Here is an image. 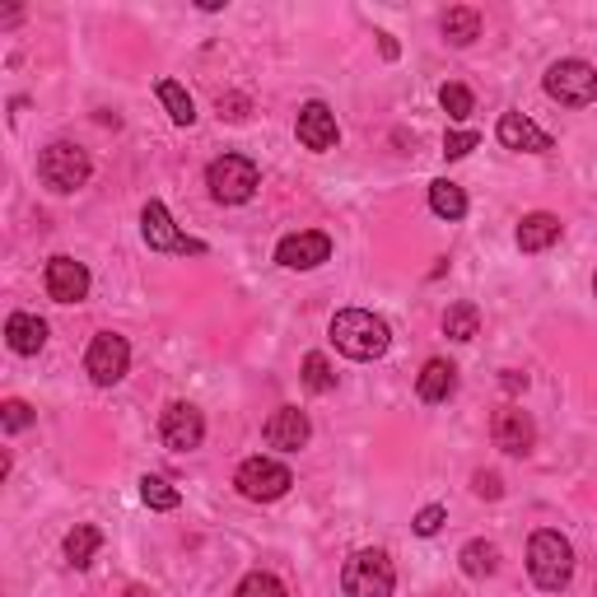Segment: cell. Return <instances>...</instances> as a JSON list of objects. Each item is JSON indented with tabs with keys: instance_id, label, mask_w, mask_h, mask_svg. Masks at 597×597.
I'll return each mask as SVG.
<instances>
[{
	"instance_id": "obj_16",
	"label": "cell",
	"mask_w": 597,
	"mask_h": 597,
	"mask_svg": "<svg viewBox=\"0 0 597 597\" xmlns=\"http://www.w3.org/2000/svg\"><path fill=\"white\" fill-rule=\"evenodd\" d=\"M495 135H500V145L504 150H528V154H546L555 141L551 135L536 127V122H528L523 112H504L500 117V127H495Z\"/></svg>"
},
{
	"instance_id": "obj_23",
	"label": "cell",
	"mask_w": 597,
	"mask_h": 597,
	"mask_svg": "<svg viewBox=\"0 0 597 597\" xmlns=\"http://www.w3.org/2000/svg\"><path fill=\"white\" fill-rule=\"evenodd\" d=\"M98 542H104V536H98V528L79 523V528L66 536V561H70L75 569H89V565H94V555H98Z\"/></svg>"
},
{
	"instance_id": "obj_1",
	"label": "cell",
	"mask_w": 597,
	"mask_h": 597,
	"mask_svg": "<svg viewBox=\"0 0 597 597\" xmlns=\"http://www.w3.org/2000/svg\"><path fill=\"white\" fill-rule=\"evenodd\" d=\"M332 346L350 355V360H378L392 346V332L378 313L369 308H341L332 317Z\"/></svg>"
},
{
	"instance_id": "obj_34",
	"label": "cell",
	"mask_w": 597,
	"mask_h": 597,
	"mask_svg": "<svg viewBox=\"0 0 597 597\" xmlns=\"http://www.w3.org/2000/svg\"><path fill=\"white\" fill-rule=\"evenodd\" d=\"M127 597H150V593H145V588H131V593H127Z\"/></svg>"
},
{
	"instance_id": "obj_9",
	"label": "cell",
	"mask_w": 597,
	"mask_h": 597,
	"mask_svg": "<svg viewBox=\"0 0 597 597\" xmlns=\"http://www.w3.org/2000/svg\"><path fill=\"white\" fill-rule=\"evenodd\" d=\"M127 365H131L127 336L98 332V336H94V346H89V355H85V373L94 378L98 388H112V383H122V378H127Z\"/></svg>"
},
{
	"instance_id": "obj_7",
	"label": "cell",
	"mask_w": 597,
	"mask_h": 597,
	"mask_svg": "<svg viewBox=\"0 0 597 597\" xmlns=\"http://www.w3.org/2000/svg\"><path fill=\"white\" fill-rule=\"evenodd\" d=\"M546 94L565 108H588L597 98V70L579 62V56H565V62H555L546 70Z\"/></svg>"
},
{
	"instance_id": "obj_24",
	"label": "cell",
	"mask_w": 597,
	"mask_h": 597,
	"mask_svg": "<svg viewBox=\"0 0 597 597\" xmlns=\"http://www.w3.org/2000/svg\"><path fill=\"white\" fill-rule=\"evenodd\" d=\"M457 561H463V574H471V579H486V574L500 569V551H495L490 542H467Z\"/></svg>"
},
{
	"instance_id": "obj_31",
	"label": "cell",
	"mask_w": 597,
	"mask_h": 597,
	"mask_svg": "<svg viewBox=\"0 0 597 597\" xmlns=\"http://www.w3.org/2000/svg\"><path fill=\"white\" fill-rule=\"evenodd\" d=\"M476 145H481V135L476 131H448L444 135V159H467Z\"/></svg>"
},
{
	"instance_id": "obj_25",
	"label": "cell",
	"mask_w": 597,
	"mask_h": 597,
	"mask_svg": "<svg viewBox=\"0 0 597 597\" xmlns=\"http://www.w3.org/2000/svg\"><path fill=\"white\" fill-rule=\"evenodd\" d=\"M304 388L317 392V397L336 388V373H332V365H327V355H323V350L304 355Z\"/></svg>"
},
{
	"instance_id": "obj_11",
	"label": "cell",
	"mask_w": 597,
	"mask_h": 597,
	"mask_svg": "<svg viewBox=\"0 0 597 597\" xmlns=\"http://www.w3.org/2000/svg\"><path fill=\"white\" fill-rule=\"evenodd\" d=\"M327 257H332V238L317 229L290 234V238H281V248H275V262L285 271H313V267H323Z\"/></svg>"
},
{
	"instance_id": "obj_15",
	"label": "cell",
	"mask_w": 597,
	"mask_h": 597,
	"mask_svg": "<svg viewBox=\"0 0 597 597\" xmlns=\"http://www.w3.org/2000/svg\"><path fill=\"white\" fill-rule=\"evenodd\" d=\"M308 434H313L308 415L298 411V406H281V411H271V421H267V430H262V439H267V448L298 453V448L308 444Z\"/></svg>"
},
{
	"instance_id": "obj_3",
	"label": "cell",
	"mask_w": 597,
	"mask_h": 597,
	"mask_svg": "<svg viewBox=\"0 0 597 597\" xmlns=\"http://www.w3.org/2000/svg\"><path fill=\"white\" fill-rule=\"evenodd\" d=\"M206 187L220 206H243V202H252V192L262 187V173H257L248 154H220L206 169Z\"/></svg>"
},
{
	"instance_id": "obj_19",
	"label": "cell",
	"mask_w": 597,
	"mask_h": 597,
	"mask_svg": "<svg viewBox=\"0 0 597 597\" xmlns=\"http://www.w3.org/2000/svg\"><path fill=\"white\" fill-rule=\"evenodd\" d=\"M415 392H421V402H448V397L457 392V369L448 360H430L421 369V378H415Z\"/></svg>"
},
{
	"instance_id": "obj_32",
	"label": "cell",
	"mask_w": 597,
	"mask_h": 597,
	"mask_svg": "<svg viewBox=\"0 0 597 597\" xmlns=\"http://www.w3.org/2000/svg\"><path fill=\"white\" fill-rule=\"evenodd\" d=\"M444 519H448V513H444V504H425L421 513H415V532H421V536H434V532H439L444 528Z\"/></svg>"
},
{
	"instance_id": "obj_13",
	"label": "cell",
	"mask_w": 597,
	"mask_h": 597,
	"mask_svg": "<svg viewBox=\"0 0 597 597\" xmlns=\"http://www.w3.org/2000/svg\"><path fill=\"white\" fill-rule=\"evenodd\" d=\"M43 285H47V294L56 298V304H79V298L89 294V267L75 262V257H52Z\"/></svg>"
},
{
	"instance_id": "obj_18",
	"label": "cell",
	"mask_w": 597,
	"mask_h": 597,
	"mask_svg": "<svg viewBox=\"0 0 597 597\" xmlns=\"http://www.w3.org/2000/svg\"><path fill=\"white\" fill-rule=\"evenodd\" d=\"M6 341H10L14 355H37L47 346V323H43V317H33V313H10Z\"/></svg>"
},
{
	"instance_id": "obj_8",
	"label": "cell",
	"mask_w": 597,
	"mask_h": 597,
	"mask_svg": "<svg viewBox=\"0 0 597 597\" xmlns=\"http://www.w3.org/2000/svg\"><path fill=\"white\" fill-rule=\"evenodd\" d=\"M141 234H145L150 252H183V257H202V252H206L202 238L177 234V225H173V215H169L164 202H145V210H141Z\"/></svg>"
},
{
	"instance_id": "obj_26",
	"label": "cell",
	"mask_w": 597,
	"mask_h": 597,
	"mask_svg": "<svg viewBox=\"0 0 597 597\" xmlns=\"http://www.w3.org/2000/svg\"><path fill=\"white\" fill-rule=\"evenodd\" d=\"M444 332L453 336V341H471V336L481 332V313H476L471 304H457V308H448V317H444Z\"/></svg>"
},
{
	"instance_id": "obj_28",
	"label": "cell",
	"mask_w": 597,
	"mask_h": 597,
	"mask_svg": "<svg viewBox=\"0 0 597 597\" xmlns=\"http://www.w3.org/2000/svg\"><path fill=\"white\" fill-rule=\"evenodd\" d=\"M234 597H290V593H285V584L275 579V574H267V569H252L248 579L234 588Z\"/></svg>"
},
{
	"instance_id": "obj_4",
	"label": "cell",
	"mask_w": 597,
	"mask_h": 597,
	"mask_svg": "<svg viewBox=\"0 0 597 597\" xmlns=\"http://www.w3.org/2000/svg\"><path fill=\"white\" fill-rule=\"evenodd\" d=\"M37 177H43V187L56 192V196H70L89 183V154L70 145V141H56L37 154Z\"/></svg>"
},
{
	"instance_id": "obj_17",
	"label": "cell",
	"mask_w": 597,
	"mask_h": 597,
	"mask_svg": "<svg viewBox=\"0 0 597 597\" xmlns=\"http://www.w3.org/2000/svg\"><path fill=\"white\" fill-rule=\"evenodd\" d=\"M561 234H565L561 215L532 210V215H523V225H519V248H523V252H546V248L561 243Z\"/></svg>"
},
{
	"instance_id": "obj_35",
	"label": "cell",
	"mask_w": 597,
	"mask_h": 597,
	"mask_svg": "<svg viewBox=\"0 0 597 597\" xmlns=\"http://www.w3.org/2000/svg\"><path fill=\"white\" fill-rule=\"evenodd\" d=\"M593 294H597V275H593Z\"/></svg>"
},
{
	"instance_id": "obj_21",
	"label": "cell",
	"mask_w": 597,
	"mask_h": 597,
	"mask_svg": "<svg viewBox=\"0 0 597 597\" xmlns=\"http://www.w3.org/2000/svg\"><path fill=\"white\" fill-rule=\"evenodd\" d=\"M444 37H448L453 47H471L476 37H481V14L467 10V6L448 10V14H444Z\"/></svg>"
},
{
	"instance_id": "obj_6",
	"label": "cell",
	"mask_w": 597,
	"mask_h": 597,
	"mask_svg": "<svg viewBox=\"0 0 597 597\" xmlns=\"http://www.w3.org/2000/svg\"><path fill=\"white\" fill-rule=\"evenodd\" d=\"M234 486H238V495L243 500H252V504H271V500H281V495L294 486V476H290V467L285 463H275V457H248L243 467H238V476H234Z\"/></svg>"
},
{
	"instance_id": "obj_14",
	"label": "cell",
	"mask_w": 597,
	"mask_h": 597,
	"mask_svg": "<svg viewBox=\"0 0 597 597\" xmlns=\"http://www.w3.org/2000/svg\"><path fill=\"white\" fill-rule=\"evenodd\" d=\"M495 448H504L513 457H528L532 444H536V425H532V415L523 406H504L500 415H495Z\"/></svg>"
},
{
	"instance_id": "obj_20",
	"label": "cell",
	"mask_w": 597,
	"mask_h": 597,
	"mask_svg": "<svg viewBox=\"0 0 597 597\" xmlns=\"http://www.w3.org/2000/svg\"><path fill=\"white\" fill-rule=\"evenodd\" d=\"M430 210L439 215V220H463L467 215V192L448 183V177H439V183H430Z\"/></svg>"
},
{
	"instance_id": "obj_29",
	"label": "cell",
	"mask_w": 597,
	"mask_h": 597,
	"mask_svg": "<svg viewBox=\"0 0 597 597\" xmlns=\"http://www.w3.org/2000/svg\"><path fill=\"white\" fill-rule=\"evenodd\" d=\"M439 104H444V112L453 117V122H467L471 108H476L467 85H444V89H439Z\"/></svg>"
},
{
	"instance_id": "obj_22",
	"label": "cell",
	"mask_w": 597,
	"mask_h": 597,
	"mask_svg": "<svg viewBox=\"0 0 597 597\" xmlns=\"http://www.w3.org/2000/svg\"><path fill=\"white\" fill-rule=\"evenodd\" d=\"M154 94H159V104H164V108H169V117H173V122H177V127H192V122H196L192 94H187L183 85H177V79H159V85H154Z\"/></svg>"
},
{
	"instance_id": "obj_27",
	"label": "cell",
	"mask_w": 597,
	"mask_h": 597,
	"mask_svg": "<svg viewBox=\"0 0 597 597\" xmlns=\"http://www.w3.org/2000/svg\"><path fill=\"white\" fill-rule=\"evenodd\" d=\"M141 500H145L150 509H159V513H169V509L183 504V495H177V490L164 481V476H145V481H141Z\"/></svg>"
},
{
	"instance_id": "obj_33",
	"label": "cell",
	"mask_w": 597,
	"mask_h": 597,
	"mask_svg": "<svg viewBox=\"0 0 597 597\" xmlns=\"http://www.w3.org/2000/svg\"><path fill=\"white\" fill-rule=\"evenodd\" d=\"M471 490L481 495V500H500V495H504V486H500V476H495V471H476L471 476Z\"/></svg>"
},
{
	"instance_id": "obj_30",
	"label": "cell",
	"mask_w": 597,
	"mask_h": 597,
	"mask_svg": "<svg viewBox=\"0 0 597 597\" xmlns=\"http://www.w3.org/2000/svg\"><path fill=\"white\" fill-rule=\"evenodd\" d=\"M0 425H6L10 434L29 430V425H33V406H29V402H19V397H10V402L0 406Z\"/></svg>"
},
{
	"instance_id": "obj_10",
	"label": "cell",
	"mask_w": 597,
	"mask_h": 597,
	"mask_svg": "<svg viewBox=\"0 0 597 597\" xmlns=\"http://www.w3.org/2000/svg\"><path fill=\"white\" fill-rule=\"evenodd\" d=\"M159 439H164L173 453L202 448V439H206V415L196 411V406H187V402L164 406V415H159Z\"/></svg>"
},
{
	"instance_id": "obj_12",
	"label": "cell",
	"mask_w": 597,
	"mask_h": 597,
	"mask_svg": "<svg viewBox=\"0 0 597 597\" xmlns=\"http://www.w3.org/2000/svg\"><path fill=\"white\" fill-rule=\"evenodd\" d=\"M294 135H298V145L313 150V154L336 150V141H341V131H336V112L327 104H304V108H298Z\"/></svg>"
},
{
	"instance_id": "obj_2",
	"label": "cell",
	"mask_w": 597,
	"mask_h": 597,
	"mask_svg": "<svg viewBox=\"0 0 597 597\" xmlns=\"http://www.w3.org/2000/svg\"><path fill=\"white\" fill-rule=\"evenodd\" d=\"M528 574H532V584L542 588V593H561L569 579H574V546L565 542L561 532H532V542H528Z\"/></svg>"
},
{
	"instance_id": "obj_5",
	"label": "cell",
	"mask_w": 597,
	"mask_h": 597,
	"mask_svg": "<svg viewBox=\"0 0 597 597\" xmlns=\"http://www.w3.org/2000/svg\"><path fill=\"white\" fill-rule=\"evenodd\" d=\"M341 588L346 597H392L397 569L383 551H355L341 569Z\"/></svg>"
}]
</instances>
